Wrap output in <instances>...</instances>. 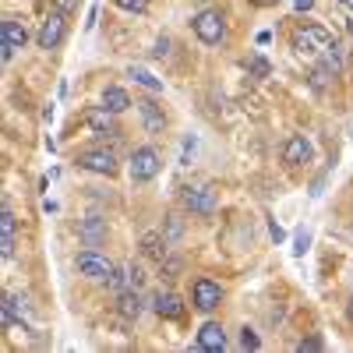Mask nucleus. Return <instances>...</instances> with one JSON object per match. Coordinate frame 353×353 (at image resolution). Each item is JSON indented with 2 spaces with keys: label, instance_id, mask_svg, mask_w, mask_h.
<instances>
[{
  "label": "nucleus",
  "instance_id": "obj_1",
  "mask_svg": "<svg viewBox=\"0 0 353 353\" xmlns=\"http://www.w3.org/2000/svg\"><path fill=\"white\" fill-rule=\"evenodd\" d=\"M159 170H163V156H159L156 145H138V149L131 152V159H128L131 184H149V181H156Z\"/></svg>",
  "mask_w": 353,
  "mask_h": 353
},
{
  "label": "nucleus",
  "instance_id": "obj_2",
  "mask_svg": "<svg viewBox=\"0 0 353 353\" xmlns=\"http://www.w3.org/2000/svg\"><path fill=\"white\" fill-rule=\"evenodd\" d=\"M191 28H194V36L205 43V46H219L226 39V14L219 8H205L191 18Z\"/></svg>",
  "mask_w": 353,
  "mask_h": 353
},
{
  "label": "nucleus",
  "instance_id": "obj_3",
  "mask_svg": "<svg viewBox=\"0 0 353 353\" xmlns=\"http://www.w3.org/2000/svg\"><path fill=\"white\" fill-rule=\"evenodd\" d=\"M332 43V32L325 25H318V21H304V25H297L293 28V39H290V46L297 50V53H321Z\"/></svg>",
  "mask_w": 353,
  "mask_h": 353
},
{
  "label": "nucleus",
  "instance_id": "obj_4",
  "mask_svg": "<svg viewBox=\"0 0 353 353\" xmlns=\"http://www.w3.org/2000/svg\"><path fill=\"white\" fill-rule=\"evenodd\" d=\"M74 163L88 173H99V176H117V170H121V159H117L113 149H106V145H92V149H81L74 156Z\"/></svg>",
  "mask_w": 353,
  "mask_h": 353
},
{
  "label": "nucleus",
  "instance_id": "obj_5",
  "mask_svg": "<svg viewBox=\"0 0 353 353\" xmlns=\"http://www.w3.org/2000/svg\"><path fill=\"white\" fill-rule=\"evenodd\" d=\"M74 269H78V276L92 279V283H110L113 272H117V265H113L106 254H99L96 248H85V251L74 258Z\"/></svg>",
  "mask_w": 353,
  "mask_h": 353
},
{
  "label": "nucleus",
  "instance_id": "obj_6",
  "mask_svg": "<svg viewBox=\"0 0 353 353\" xmlns=\"http://www.w3.org/2000/svg\"><path fill=\"white\" fill-rule=\"evenodd\" d=\"M181 205H184V209H188L191 216L209 219V216L219 209V194H216V188H209V184L184 188V191H181Z\"/></svg>",
  "mask_w": 353,
  "mask_h": 353
},
{
  "label": "nucleus",
  "instance_id": "obj_7",
  "mask_svg": "<svg viewBox=\"0 0 353 353\" xmlns=\"http://www.w3.org/2000/svg\"><path fill=\"white\" fill-rule=\"evenodd\" d=\"M25 43H28V28H25V21L14 18V14H8L4 21H0V61L8 64L18 50H25Z\"/></svg>",
  "mask_w": 353,
  "mask_h": 353
},
{
  "label": "nucleus",
  "instance_id": "obj_8",
  "mask_svg": "<svg viewBox=\"0 0 353 353\" xmlns=\"http://www.w3.org/2000/svg\"><path fill=\"white\" fill-rule=\"evenodd\" d=\"M68 39V14L64 11H50L39 25V32H36V46L39 50H61V43Z\"/></svg>",
  "mask_w": 353,
  "mask_h": 353
},
{
  "label": "nucleus",
  "instance_id": "obj_9",
  "mask_svg": "<svg viewBox=\"0 0 353 353\" xmlns=\"http://www.w3.org/2000/svg\"><path fill=\"white\" fill-rule=\"evenodd\" d=\"M191 304H194L201 314L216 311V307L223 304V286H219L216 279H209V276L194 279V290H191Z\"/></svg>",
  "mask_w": 353,
  "mask_h": 353
},
{
  "label": "nucleus",
  "instance_id": "obj_10",
  "mask_svg": "<svg viewBox=\"0 0 353 353\" xmlns=\"http://www.w3.org/2000/svg\"><path fill=\"white\" fill-rule=\"evenodd\" d=\"M14 248H18V219L11 212V201L4 198L0 201V254L14 258Z\"/></svg>",
  "mask_w": 353,
  "mask_h": 353
},
{
  "label": "nucleus",
  "instance_id": "obj_11",
  "mask_svg": "<svg viewBox=\"0 0 353 353\" xmlns=\"http://www.w3.org/2000/svg\"><path fill=\"white\" fill-rule=\"evenodd\" d=\"M81 121H85L88 131H96V134H110V138L121 134V128H117V113L106 110V106H88L81 113Z\"/></svg>",
  "mask_w": 353,
  "mask_h": 353
},
{
  "label": "nucleus",
  "instance_id": "obj_12",
  "mask_svg": "<svg viewBox=\"0 0 353 353\" xmlns=\"http://www.w3.org/2000/svg\"><path fill=\"white\" fill-rule=\"evenodd\" d=\"M311 159H314V145H311L307 134H290L283 141V163L286 166H304Z\"/></svg>",
  "mask_w": 353,
  "mask_h": 353
},
{
  "label": "nucleus",
  "instance_id": "obj_13",
  "mask_svg": "<svg viewBox=\"0 0 353 353\" xmlns=\"http://www.w3.org/2000/svg\"><path fill=\"white\" fill-rule=\"evenodd\" d=\"M134 106H138V113H141L145 131H149V134H166V113H163V106H159L152 96H138Z\"/></svg>",
  "mask_w": 353,
  "mask_h": 353
},
{
  "label": "nucleus",
  "instance_id": "obj_14",
  "mask_svg": "<svg viewBox=\"0 0 353 353\" xmlns=\"http://www.w3.org/2000/svg\"><path fill=\"white\" fill-rule=\"evenodd\" d=\"M152 311H156L159 318H166V321H181L188 307H184V301L176 297L173 290H159L156 297H152Z\"/></svg>",
  "mask_w": 353,
  "mask_h": 353
},
{
  "label": "nucleus",
  "instance_id": "obj_15",
  "mask_svg": "<svg viewBox=\"0 0 353 353\" xmlns=\"http://www.w3.org/2000/svg\"><path fill=\"white\" fill-rule=\"evenodd\" d=\"M198 350L201 353H223L226 350V329L219 321H205L198 329Z\"/></svg>",
  "mask_w": 353,
  "mask_h": 353
},
{
  "label": "nucleus",
  "instance_id": "obj_16",
  "mask_svg": "<svg viewBox=\"0 0 353 353\" xmlns=\"http://www.w3.org/2000/svg\"><path fill=\"white\" fill-rule=\"evenodd\" d=\"M170 244H173V241H170L166 233L159 230V233H145L138 248H141V254L149 258V261H156V265H159V261H163V258L170 254Z\"/></svg>",
  "mask_w": 353,
  "mask_h": 353
},
{
  "label": "nucleus",
  "instance_id": "obj_17",
  "mask_svg": "<svg viewBox=\"0 0 353 353\" xmlns=\"http://www.w3.org/2000/svg\"><path fill=\"white\" fill-rule=\"evenodd\" d=\"M117 314H121L124 321H138L145 314V301L138 297V290H124V293H117Z\"/></svg>",
  "mask_w": 353,
  "mask_h": 353
},
{
  "label": "nucleus",
  "instance_id": "obj_18",
  "mask_svg": "<svg viewBox=\"0 0 353 353\" xmlns=\"http://www.w3.org/2000/svg\"><path fill=\"white\" fill-rule=\"evenodd\" d=\"M78 237L85 241V248H99V244L106 241V219H103V216H88V219H81Z\"/></svg>",
  "mask_w": 353,
  "mask_h": 353
},
{
  "label": "nucleus",
  "instance_id": "obj_19",
  "mask_svg": "<svg viewBox=\"0 0 353 353\" xmlns=\"http://www.w3.org/2000/svg\"><path fill=\"white\" fill-rule=\"evenodd\" d=\"M103 106L113 110V113H124V110H131V96L124 92L121 85H106L103 88Z\"/></svg>",
  "mask_w": 353,
  "mask_h": 353
},
{
  "label": "nucleus",
  "instance_id": "obj_20",
  "mask_svg": "<svg viewBox=\"0 0 353 353\" xmlns=\"http://www.w3.org/2000/svg\"><path fill=\"white\" fill-rule=\"evenodd\" d=\"M128 78H134L141 88H149V92H163V78H156V74H149L145 68H128Z\"/></svg>",
  "mask_w": 353,
  "mask_h": 353
},
{
  "label": "nucleus",
  "instance_id": "obj_21",
  "mask_svg": "<svg viewBox=\"0 0 353 353\" xmlns=\"http://www.w3.org/2000/svg\"><path fill=\"white\" fill-rule=\"evenodd\" d=\"M181 269H184V258L173 254V251L159 261V276H163V279H176V276H181Z\"/></svg>",
  "mask_w": 353,
  "mask_h": 353
},
{
  "label": "nucleus",
  "instance_id": "obj_22",
  "mask_svg": "<svg viewBox=\"0 0 353 353\" xmlns=\"http://www.w3.org/2000/svg\"><path fill=\"white\" fill-rule=\"evenodd\" d=\"M318 57H321V64H325L332 74H339V71H343V57H339V46H336V39H332L325 50H321Z\"/></svg>",
  "mask_w": 353,
  "mask_h": 353
},
{
  "label": "nucleus",
  "instance_id": "obj_23",
  "mask_svg": "<svg viewBox=\"0 0 353 353\" xmlns=\"http://www.w3.org/2000/svg\"><path fill=\"white\" fill-rule=\"evenodd\" d=\"M332 78H336V74H332V71H329L325 64H318V68L311 71V88H314V92H321V88H325V85H329Z\"/></svg>",
  "mask_w": 353,
  "mask_h": 353
},
{
  "label": "nucleus",
  "instance_id": "obj_24",
  "mask_svg": "<svg viewBox=\"0 0 353 353\" xmlns=\"http://www.w3.org/2000/svg\"><path fill=\"white\" fill-rule=\"evenodd\" d=\"M113 8H121L128 14H145L149 11V0H113Z\"/></svg>",
  "mask_w": 353,
  "mask_h": 353
},
{
  "label": "nucleus",
  "instance_id": "obj_25",
  "mask_svg": "<svg viewBox=\"0 0 353 353\" xmlns=\"http://www.w3.org/2000/svg\"><path fill=\"white\" fill-rule=\"evenodd\" d=\"M181 233H184V223H181V216H176V212H170V216H166V237H170V241H181Z\"/></svg>",
  "mask_w": 353,
  "mask_h": 353
},
{
  "label": "nucleus",
  "instance_id": "obj_26",
  "mask_svg": "<svg viewBox=\"0 0 353 353\" xmlns=\"http://www.w3.org/2000/svg\"><path fill=\"white\" fill-rule=\"evenodd\" d=\"M241 350H251V353H254V350H261V339H258V332H254V329H248V325L241 329Z\"/></svg>",
  "mask_w": 353,
  "mask_h": 353
},
{
  "label": "nucleus",
  "instance_id": "obj_27",
  "mask_svg": "<svg viewBox=\"0 0 353 353\" xmlns=\"http://www.w3.org/2000/svg\"><path fill=\"white\" fill-rule=\"evenodd\" d=\"M248 71L254 74V78H269V61H265V57H251V61H248Z\"/></svg>",
  "mask_w": 353,
  "mask_h": 353
},
{
  "label": "nucleus",
  "instance_id": "obj_28",
  "mask_svg": "<svg viewBox=\"0 0 353 353\" xmlns=\"http://www.w3.org/2000/svg\"><path fill=\"white\" fill-rule=\"evenodd\" d=\"M318 350H325V343H321V336H307L297 343V353H318Z\"/></svg>",
  "mask_w": 353,
  "mask_h": 353
},
{
  "label": "nucleus",
  "instance_id": "obj_29",
  "mask_svg": "<svg viewBox=\"0 0 353 353\" xmlns=\"http://www.w3.org/2000/svg\"><path fill=\"white\" fill-rule=\"evenodd\" d=\"M128 272H131V290H141V283H145L141 265H138V261H131V265H128Z\"/></svg>",
  "mask_w": 353,
  "mask_h": 353
},
{
  "label": "nucleus",
  "instance_id": "obj_30",
  "mask_svg": "<svg viewBox=\"0 0 353 353\" xmlns=\"http://www.w3.org/2000/svg\"><path fill=\"white\" fill-rule=\"evenodd\" d=\"M53 8L64 11V14H74V11L81 8V0H53Z\"/></svg>",
  "mask_w": 353,
  "mask_h": 353
},
{
  "label": "nucleus",
  "instance_id": "obj_31",
  "mask_svg": "<svg viewBox=\"0 0 353 353\" xmlns=\"http://www.w3.org/2000/svg\"><path fill=\"white\" fill-rule=\"evenodd\" d=\"M307 241H311V237H307V233L301 230V233H297V244H293V254H297V258H304V251H307Z\"/></svg>",
  "mask_w": 353,
  "mask_h": 353
},
{
  "label": "nucleus",
  "instance_id": "obj_32",
  "mask_svg": "<svg viewBox=\"0 0 353 353\" xmlns=\"http://www.w3.org/2000/svg\"><path fill=\"white\" fill-rule=\"evenodd\" d=\"M170 46H173V43H170V39L163 36V39L156 43V50H152V57H170Z\"/></svg>",
  "mask_w": 353,
  "mask_h": 353
},
{
  "label": "nucleus",
  "instance_id": "obj_33",
  "mask_svg": "<svg viewBox=\"0 0 353 353\" xmlns=\"http://www.w3.org/2000/svg\"><path fill=\"white\" fill-rule=\"evenodd\" d=\"M248 4H251V8H276L279 0H248Z\"/></svg>",
  "mask_w": 353,
  "mask_h": 353
},
{
  "label": "nucleus",
  "instance_id": "obj_34",
  "mask_svg": "<svg viewBox=\"0 0 353 353\" xmlns=\"http://www.w3.org/2000/svg\"><path fill=\"white\" fill-rule=\"evenodd\" d=\"M293 4H297V8H311V4H314V0H293Z\"/></svg>",
  "mask_w": 353,
  "mask_h": 353
},
{
  "label": "nucleus",
  "instance_id": "obj_35",
  "mask_svg": "<svg viewBox=\"0 0 353 353\" xmlns=\"http://www.w3.org/2000/svg\"><path fill=\"white\" fill-rule=\"evenodd\" d=\"M346 304H350V318H353V293H350V301H346Z\"/></svg>",
  "mask_w": 353,
  "mask_h": 353
},
{
  "label": "nucleus",
  "instance_id": "obj_36",
  "mask_svg": "<svg viewBox=\"0 0 353 353\" xmlns=\"http://www.w3.org/2000/svg\"><path fill=\"white\" fill-rule=\"evenodd\" d=\"M346 28H350V32H353V18H350V21H346Z\"/></svg>",
  "mask_w": 353,
  "mask_h": 353
},
{
  "label": "nucleus",
  "instance_id": "obj_37",
  "mask_svg": "<svg viewBox=\"0 0 353 353\" xmlns=\"http://www.w3.org/2000/svg\"><path fill=\"white\" fill-rule=\"evenodd\" d=\"M346 131H350V138H353V121H350V128H346Z\"/></svg>",
  "mask_w": 353,
  "mask_h": 353
}]
</instances>
